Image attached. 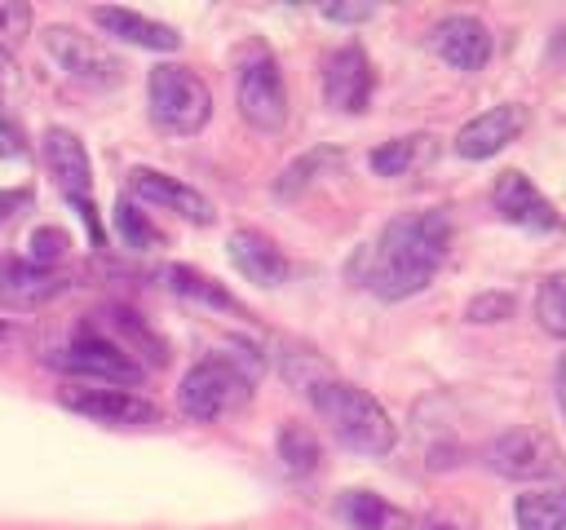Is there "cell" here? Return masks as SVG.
<instances>
[{
	"label": "cell",
	"instance_id": "obj_1",
	"mask_svg": "<svg viewBox=\"0 0 566 530\" xmlns=\"http://www.w3.org/2000/svg\"><path fill=\"white\" fill-rule=\"evenodd\" d=\"M451 252V216L442 208L394 216L363 256V287L380 300H407L433 283Z\"/></svg>",
	"mask_w": 566,
	"mask_h": 530
},
{
	"label": "cell",
	"instance_id": "obj_2",
	"mask_svg": "<svg viewBox=\"0 0 566 530\" xmlns=\"http://www.w3.org/2000/svg\"><path fill=\"white\" fill-rule=\"evenodd\" d=\"M305 393H310L318 420L327 424V433L345 451H354V455H389L398 446V428H394L389 411L367 389H358L349 380H336V375H323Z\"/></svg>",
	"mask_w": 566,
	"mask_h": 530
},
{
	"label": "cell",
	"instance_id": "obj_3",
	"mask_svg": "<svg viewBox=\"0 0 566 530\" xmlns=\"http://www.w3.org/2000/svg\"><path fill=\"white\" fill-rule=\"evenodd\" d=\"M146 102H150V119L172 132V137H195L208 119H212V93L208 84L177 62H159L146 80Z\"/></svg>",
	"mask_w": 566,
	"mask_h": 530
},
{
	"label": "cell",
	"instance_id": "obj_4",
	"mask_svg": "<svg viewBox=\"0 0 566 530\" xmlns=\"http://www.w3.org/2000/svg\"><path fill=\"white\" fill-rule=\"evenodd\" d=\"M44 168H49L57 194L80 212V221H84V230H88V243L102 247L106 234H102L97 199H93V163H88L84 141H80L71 128H62V124L44 128Z\"/></svg>",
	"mask_w": 566,
	"mask_h": 530
},
{
	"label": "cell",
	"instance_id": "obj_5",
	"mask_svg": "<svg viewBox=\"0 0 566 530\" xmlns=\"http://www.w3.org/2000/svg\"><path fill=\"white\" fill-rule=\"evenodd\" d=\"M49 367L66 371V375H80V380H102L111 389H124V384H142L146 367L106 331L97 327H84L71 336V344L53 349L49 353Z\"/></svg>",
	"mask_w": 566,
	"mask_h": 530
},
{
	"label": "cell",
	"instance_id": "obj_6",
	"mask_svg": "<svg viewBox=\"0 0 566 530\" xmlns=\"http://www.w3.org/2000/svg\"><path fill=\"white\" fill-rule=\"evenodd\" d=\"M248 398H252V380L226 353L199 358L177 384V402L190 420H221V415L239 411Z\"/></svg>",
	"mask_w": 566,
	"mask_h": 530
},
{
	"label": "cell",
	"instance_id": "obj_7",
	"mask_svg": "<svg viewBox=\"0 0 566 530\" xmlns=\"http://www.w3.org/2000/svg\"><path fill=\"white\" fill-rule=\"evenodd\" d=\"M234 102L239 115L261 128V132H279L287 124V88H283V71L274 62V53L265 44H252L248 57L239 62V80H234Z\"/></svg>",
	"mask_w": 566,
	"mask_h": 530
},
{
	"label": "cell",
	"instance_id": "obj_8",
	"mask_svg": "<svg viewBox=\"0 0 566 530\" xmlns=\"http://www.w3.org/2000/svg\"><path fill=\"white\" fill-rule=\"evenodd\" d=\"M44 53L66 71V80L84 84V88H115L124 84V62L97 44L93 35H80L75 26H44Z\"/></svg>",
	"mask_w": 566,
	"mask_h": 530
},
{
	"label": "cell",
	"instance_id": "obj_9",
	"mask_svg": "<svg viewBox=\"0 0 566 530\" xmlns=\"http://www.w3.org/2000/svg\"><path fill=\"white\" fill-rule=\"evenodd\" d=\"M486 464L500 477H513V481H553V477H562V455H557L553 437L539 433V428H509V433H500L486 446Z\"/></svg>",
	"mask_w": 566,
	"mask_h": 530
},
{
	"label": "cell",
	"instance_id": "obj_10",
	"mask_svg": "<svg viewBox=\"0 0 566 530\" xmlns=\"http://www.w3.org/2000/svg\"><path fill=\"white\" fill-rule=\"evenodd\" d=\"M371 88H376V75H371V62H367L363 44H340L323 62V97H327L332 110L363 115L367 102H371Z\"/></svg>",
	"mask_w": 566,
	"mask_h": 530
},
{
	"label": "cell",
	"instance_id": "obj_11",
	"mask_svg": "<svg viewBox=\"0 0 566 530\" xmlns=\"http://www.w3.org/2000/svg\"><path fill=\"white\" fill-rule=\"evenodd\" d=\"M57 402L66 411H80V415H88L97 424H115V428H137V424L159 420V406L150 398L128 393V389H111V384H102V389H80L75 384V389H62Z\"/></svg>",
	"mask_w": 566,
	"mask_h": 530
},
{
	"label": "cell",
	"instance_id": "obj_12",
	"mask_svg": "<svg viewBox=\"0 0 566 530\" xmlns=\"http://www.w3.org/2000/svg\"><path fill=\"white\" fill-rule=\"evenodd\" d=\"M429 44H433V53H438L451 71H464V75H473V71H482V66L491 62V31H486V22L473 18V13H447V18L429 31Z\"/></svg>",
	"mask_w": 566,
	"mask_h": 530
},
{
	"label": "cell",
	"instance_id": "obj_13",
	"mask_svg": "<svg viewBox=\"0 0 566 530\" xmlns=\"http://www.w3.org/2000/svg\"><path fill=\"white\" fill-rule=\"evenodd\" d=\"M128 199H142L150 208H168V212H177V216H186L195 225H208L217 216L212 203L195 186H186V181H177V177H168L159 168H133L128 172Z\"/></svg>",
	"mask_w": 566,
	"mask_h": 530
},
{
	"label": "cell",
	"instance_id": "obj_14",
	"mask_svg": "<svg viewBox=\"0 0 566 530\" xmlns=\"http://www.w3.org/2000/svg\"><path fill=\"white\" fill-rule=\"evenodd\" d=\"M491 203L495 212L509 221V225H522V230H562V212L531 186V177H522L517 168L500 172L495 186H491Z\"/></svg>",
	"mask_w": 566,
	"mask_h": 530
},
{
	"label": "cell",
	"instance_id": "obj_15",
	"mask_svg": "<svg viewBox=\"0 0 566 530\" xmlns=\"http://www.w3.org/2000/svg\"><path fill=\"white\" fill-rule=\"evenodd\" d=\"M226 252H230V265H234L248 283H256V287H279V283H287V274H292L283 247H279L270 234L252 230V225L230 230Z\"/></svg>",
	"mask_w": 566,
	"mask_h": 530
},
{
	"label": "cell",
	"instance_id": "obj_16",
	"mask_svg": "<svg viewBox=\"0 0 566 530\" xmlns=\"http://www.w3.org/2000/svg\"><path fill=\"white\" fill-rule=\"evenodd\" d=\"M522 128H526V110H522L517 102L491 106V110L473 115V119L455 132V155H460V159H491V155H500L509 141H517Z\"/></svg>",
	"mask_w": 566,
	"mask_h": 530
},
{
	"label": "cell",
	"instance_id": "obj_17",
	"mask_svg": "<svg viewBox=\"0 0 566 530\" xmlns=\"http://www.w3.org/2000/svg\"><path fill=\"white\" fill-rule=\"evenodd\" d=\"M71 278L62 269H40L31 261H4L0 265V305L4 309H35L53 296H62Z\"/></svg>",
	"mask_w": 566,
	"mask_h": 530
},
{
	"label": "cell",
	"instance_id": "obj_18",
	"mask_svg": "<svg viewBox=\"0 0 566 530\" xmlns=\"http://www.w3.org/2000/svg\"><path fill=\"white\" fill-rule=\"evenodd\" d=\"M93 22H97L106 35H115V40H124V44H137V49H150V53H172V49L181 44L177 26H168V22H159V18H146V13H137V9L97 4V9H93Z\"/></svg>",
	"mask_w": 566,
	"mask_h": 530
},
{
	"label": "cell",
	"instance_id": "obj_19",
	"mask_svg": "<svg viewBox=\"0 0 566 530\" xmlns=\"http://www.w3.org/2000/svg\"><path fill=\"white\" fill-rule=\"evenodd\" d=\"M340 517H345L349 530H411L416 526L402 508H394L376 490H345L340 495Z\"/></svg>",
	"mask_w": 566,
	"mask_h": 530
},
{
	"label": "cell",
	"instance_id": "obj_20",
	"mask_svg": "<svg viewBox=\"0 0 566 530\" xmlns=\"http://www.w3.org/2000/svg\"><path fill=\"white\" fill-rule=\"evenodd\" d=\"M429 159H433V137H429V132L394 137V141H385V146H376V150L367 155V163H371L376 177H407V172H416V168L429 163Z\"/></svg>",
	"mask_w": 566,
	"mask_h": 530
},
{
	"label": "cell",
	"instance_id": "obj_21",
	"mask_svg": "<svg viewBox=\"0 0 566 530\" xmlns=\"http://www.w3.org/2000/svg\"><path fill=\"white\" fill-rule=\"evenodd\" d=\"M340 163H345V155H340L336 146H314V150H305L301 159H292V163L279 172L274 194H279V199H296V194H305L318 177H327V172L340 168Z\"/></svg>",
	"mask_w": 566,
	"mask_h": 530
},
{
	"label": "cell",
	"instance_id": "obj_22",
	"mask_svg": "<svg viewBox=\"0 0 566 530\" xmlns=\"http://www.w3.org/2000/svg\"><path fill=\"white\" fill-rule=\"evenodd\" d=\"M159 278H164L177 296H186V300H199V305H208V309H226V314H243V305H239L217 278H208V274L195 269V265H168Z\"/></svg>",
	"mask_w": 566,
	"mask_h": 530
},
{
	"label": "cell",
	"instance_id": "obj_23",
	"mask_svg": "<svg viewBox=\"0 0 566 530\" xmlns=\"http://www.w3.org/2000/svg\"><path fill=\"white\" fill-rule=\"evenodd\" d=\"M513 517H517V530H566V486L517 495Z\"/></svg>",
	"mask_w": 566,
	"mask_h": 530
},
{
	"label": "cell",
	"instance_id": "obj_24",
	"mask_svg": "<svg viewBox=\"0 0 566 530\" xmlns=\"http://www.w3.org/2000/svg\"><path fill=\"white\" fill-rule=\"evenodd\" d=\"M274 446H279V459H283V468L292 477H310L318 468V459H323V446H318V437L305 424H283Z\"/></svg>",
	"mask_w": 566,
	"mask_h": 530
},
{
	"label": "cell",
	"instance_id": "obj_25",
	"mask_svg": "<svg viewBox=\"0 0 566 530\" xmlns=\"http://www.w3.org/2000/svg\"><path fill=\"white\" fill-rule=\"evenodd\" d=\"M535 318L548 336L566 340V274H548L535 292Z\"/></svg>",
	"mask_w": 566,
	"mask_h": 530
},
{
	"label": "cell",
	"instance_id": "obj_26",
	"mask_svg": "<svg viewBox=\"0 0 566 530\" xmlns=\"http://www.w3.org/2000/svg\"><path fill=\"white\" fill-rule=\"evenodd\" d=\"M111 216H115V230H119V239H124L128 247H150V243H159V234H155V230H150V221L137 212V203H133V199H119Z\"/></svg>",
	"mask_w": 566,
	"mask_h": 530
},
{
	"label": "cell",
	"instance_id": "obj_27",
	"mask_svg": "<svg viewBox=\"0 0 566 530\" xmlns=\"http://www.w3.org/2000/svg\"><path fill=\"white\" fill-rule=\"evenodd\" d=\"M66 247H71V234L66 230H57V225H40V230H31V265H40V269H57V261L66 256Z\"/></svg>",
	"mask_w": 566,
	"mask_h": 530
},
{
	"label": "cell",
	"instance_id": "obj_28",
	"mask_svg": "<svg viewBox=\"0 0 566 530\" xmlns=\"http://www.w3.org/2000/svg\"><path fill=\"white\" fill-rule=\"evenodd\" d=\"M464 318L469 322H504V318H513V296L509 292H482L469 300Z\"/></svg>",
	"mask_w": 566,
	"mask_h": 530
},
{
	"label": "cell",
	"instance_id": "obj_29",
	"mask_svg": "<svg viewBox=\"0 0 566 530\" xmlns=\"http://www.w3.org/2000/svg\"><path fill=\"white\" fill-rule=\"evenodd\" d=\"M31 31V4L22 0H0V49L18 44Z\"/></svg>",
	"mask_w": 566,
	"mask_h": 530
},
{
	"label": "cell",
	"instance_id": "obj_30",
	"mask_svg": "<svg viewBox=\"0 0 566 530\" xmlns=\"http://www.w3.org/2000/svg\"><path fill=\"white\" fill-rule=\"evenodd\" d=\"M22 155H27V137H22V128H18L13 119L0 115V159H22Z\"/></svg>",
	"mask_w": 566,
	"mask_h": 530
},
{
	"label": "cell",
	"instance_id": "obj_31",
	"mask_svg": "<svg viewBox=\"0 0 566 530\" xmlns=\"http://www.w3.org/2000/svg\"><path fill=\"white\" fill-rule=\"evenodd\" d=\"M318 13H323L327 22H367L376 9H371V4H323Z\"/></svg>",
	"mask_w": 566,
	"mask_h": 530
},
{
	"label": "cell",
	"instance_id": "obj_32",
	"mask_svg": "<svg viewBox=\"0 0 566 530\" xmlns=\"http://www.w3.org/2000/svg\"><path fill=\"white\" fill-rule=\"evenodd\" d=\"M411 530H473L469 517H455V512H429L424 521H416Z\"/></svg>",
	"mask_w": 566,
	"mask_h": 530
},
{
	"label": "cell",
	"instance_id": "obj_33",
	"mask_svg": "<svg viewBox=\"0 0 566 530\" xmlns=\"http://www.w3.org/2000/svg\"><path fill=\"white\" fill-rule=\"evenodd\" d=\"M22 208H31V190H13V194H0V221L18 216Z\"/></svg>",
	"mask_w": 566,
	"mask_h": 530
},
{
	"label": "cell",
	"instance_id": "obj_34",
	"mask_svg": "<svg viewBox=\"0 0 566 530\" xmlns=\"http://www.w3.org/2000/svg\"><path fill=\"white\" fill-rule=\"evenodd\" d=\"M13 88H18V66H13L9 49H0V102H4Z\"/></svg>",
	"mask_w": 566,
	"mask_h": 530
},
{
	"label": "cell",
	"instance_id": "obj_35",
	"mask_svg": "<svg viewBox=\"0 0 566 530\" xmlns=\"http://www.w3.org/2000/svg\"><path fill=\"white\" fill-rule=\"evenodd\" d=\"M557 406H562V415H566V353H562V362H557Z\"/></svg>",
	"mask_w": 566,
	"mask_h": 530
},
{
	"label": "cell",
	"instance_id": "obj_36",
	"mask_svg": "<svg viewBox=\"0 0 566 530\" xmlns=\"http://www.w3.org/2000/svg\"><path fill=\"white\" fill-rule=\"evenodd\" d=\"M9 336H13V327H9V322H0V340H9Z\"/></svg>",
	"mask_w": 566,
	"mask_h": 530
}]
</instances>
